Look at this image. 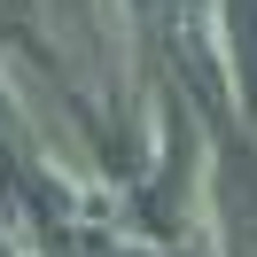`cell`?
I'll list each match as a JSON object with an SVG mask.
<instances>
[{
	"label": "cell",
	"instance_id": "1",
	"mask_svg": "<svg viewBox=\"0 0 257 257\" xmlns=\"http://www.w3.org/2000/svg\"><path fill=\"white\" fill-rule=\"evenodd\" d=\"M218 226H226V249L257 257V133H226L218 125Z\"/></svg>",
	"mask_w": 257,
	"mask_h": 257
},
{
	"label": "cell",
	"instance_id": "2",
	"mask_svg": "<svg viewBox=\"0 0 257 257\" xmlns=\"http://www.w3.org/2000/svg\"><path fill=\"white\" fill-rule=\"evenodd\" d=\"M226 47H234V78L249 101V125H257V0H226Z\"/></svg>",
	"mask_w": 257,
	"mask_h": 257
},
{
	"label": "cell",
	"instance_id": "4",
	"mask_svg": "<svg viewBox=\"0 0 257 257\" xmlns=\"http://www.w3.org/2000/svg\"><path fill=\"white\" fill-rule=\"evenodd\" d=\"M0 172L8 179H32V164H24V125H16V101L0 94Z\"/></svg>",
	"mask_w": 257,
	"mask_h": 257
},
{
	"label": "cell",
	"instance_id": "3",
	"mask_svg": "<svg viewBox=\"0 0 257 257\" xmlns=\"http://www.w3.org/2000/svg\"><path fill=\"white\" fill-rule=\"evenodd\" d=\"M0 47H24L32 63H47V39L32 24V0H0Z\"/></svg>",
	"mask_w": 257,
	"mask_h": 257
}]
</instances>
